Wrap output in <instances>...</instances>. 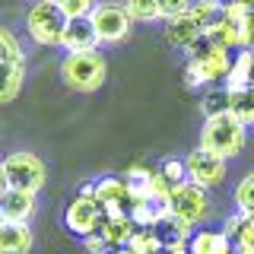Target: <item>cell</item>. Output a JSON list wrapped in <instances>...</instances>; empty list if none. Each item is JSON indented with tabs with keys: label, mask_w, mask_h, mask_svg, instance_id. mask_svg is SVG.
I'll use <instances>...</instances> for the list:
<instances>
[{
	"label": "cell",
	"mask_w": 254,
	"mask_h": 254,
	"mask_svg": "<svg viewBox=\"0 0 254 254\" xmlns=\"http://www.w3.org/2000/svg\"><path fill=\"white\" fill-rule=\"evenodd\" d=\"M79 197H95V181H86V185L79 188Z\"/></svg>",
	"instance_id": "obj_37"
},
{
	"label": "cell",
	"mask_w": 254,
	"mask_h": 254,
	"mask_svg": "<svg viewBox=\"0 0 254 254\" xmlns=\"http://www.w3.org/2000/svg\"><path fill=\"white\" fill-rule=\"evenodd\" d=\"M245 143H248V127L242 121H235L229 111L206 115V121L200 127V149L229 162V159L245 153Z\"/></svg>",
	"instance_id": "obj_2"
},
{
	"label": "cell",
	"mask_w": 254,
	"mask_h": 254,
	"mask_svg": "<svg viewBox=\"0 0 254 254\" xmlns=\"http://www.w3.org/2000/svg\"><path fill=\"white\" fill-rule=\"evenodd\" d=\"M0 61H26L22 42L6 26H0Z\"/></svg>",
	"instance_id": "obj_25"
},
{
	"label": "cell",
	"mask_w": 254,
	"mask_h": 254,
	"mask_svg": "<svg viewBox=\"0 0 254 254\" xmlns=\"http://www.w3.org/2000/svg\"><path fill=\"white\" fill-rule=\"evenodd\" d=\"M64 13L58 10L54 0H35L26 10V32L35 45L42 48H61V35H64Z\"/></svg>",
	"instance_id": "obj_6"
},
{
	"label": "cell",
	"mask_w": 254,
	"mask_h": 254,
	"mask_svg": "<svg viewBox=\"0 0 254 254\" xmlns=\"http://www.w3.org/2000/svg\"><path fill=\"white\" fill-rule=\"evenodd\" d=\"M232 254H254V222H245L242 232L232 238Z\"/></svg>",
	"instance_id": "obj_29"
},
{
	"label": "cell",
	"mask_w": 254,
	"mask_h": 254,
	"mask_svg": "<svg viewBox=\"0 0 254 254\" xmlns=\"http://www.w3.org/2000/svg\"><path fill=\"white\" fill-rule=\"evenodd\" d=\"M102 219H105V216H102L99 200H95V197H79V194L67 203V213H64V226H67V232H73L79 238L99 232Z\"/></svg>",
	"instance_id": "obj_9"
},
{
	"label": "cell",
	"mask_w": 254,
	"mask_h": 254,
	"mask_svg": "<svg viewBox=\"0 0 254 254\" xmlns=\"http://www.w3.org/2000/svg\"><path fill=\"white\" fill-rule=\"evenodd\" d=\"M203 115H219V111H229V89H213L203 95Z\"/></svg>",
	"instance_id": "obj_27"
},
{
	"label": "cell",
	"mask_w": 254,
	"mask_h": 254,
	"mask_svg": "<svg viewBox=\"0 0 254 254\" xmlns=\"http://www.w3.org/2000/svg\"><path fill=\"white\" fill-rule=\"evenodd\" d=\"M124 3V10L130 13V19H137V22H156V19H162L159 16V3L156 0H121Z\"/></svg>",
	"instance_id": "obj_22"
},
{
	"label": "cell",
	"mask_w": 254,
	"mask_h": 254,
	"mask_svg": "<svg viewBox=\"0 0 254 254\" xmlns=\"http://www.w3.org/2000/svg\"><path fill=\"white\" fill-rule=\"evenodd\" d=\"M162 232L159 229H137V232L130 235V242H127V248L130 254H159L162 251Z\"/></svg>",
	"instance_id": "obj_20"
},
{
	"label": "cell",
	"mask_w": 254,
	"mask_h": 254,
	"mask_svg": "<svg viewBox=\"0 0 254 254\" xmlns=\"http://www.w3.org/2000/svg\"><path fill=\"white\" fill-rule=\"evenodd\" d=\"M226 159L206 153V149H190V153L185 156V178L190 181V185L210 190V188H219L222 181H226Z\"/></svg>",
	"instance_id": "obj_8"
},
{
	"label": "cell",
	"mask_w": 254,
	"mask_h": 254,
	"mask_svg": "<svg viewBox=\"0 0 254 254\" xmlns=\"http://www.w3.org/2000/svg\"><path fill=\"white\" fill-rule=\"evenodd\" d=\"M188 13L200 22V29H206V26H213V22L222 16V0H190Z\"/></svg>",
	"instance_id": "obj_21"
},
{
	"label": "cell",
	"mask_w": 254,
	"mask_h": 254,
	"mask_svg": "<svg viewBox=\"0 0 254 254\" xmlns=\"http://www.w3.org/2000/svg\"><path fill=\"white\" fill-rule=\"evenodd\" d=\"M188 254H232V242L222 229H194L188 238Z\"/></svg>",
	"instance_id": "obj_15"
},
{
	"label": "cell",
	"mask_w": 254,
	"mask_h": 254,
	"mask_svg": "<svg viewBox=\"0 0 254 254\" xmlns=\"http://www.w3.org/2000/svg\"><path fill=\"white\" fill-rule=\"evenodd\" d=\"M162 206L172 213V216L185 219L188 226H200V222L210 216V210H213L210 194H206L203 188L190 185L188 178L181 181V185H172V194H169V200H165Z\"/></svg>",
	"instance_id": "obj_7"
},
{
	"label": "cell",
	"mask_w": 254,
	"mask_h": 254,
	"mask_svg": "<svg viewBox=\"0 0 254 254\" xmlns=\"http://www.w3.org/2000/svg\"><path fill=\"white\" fill-rule=\"evenodd\" d=\"M54 3L64 13V19H86L99 0H54Z\"/></svg>",
	"instance_id": "obj_26"
},
{
	"label": "cell",
	"mask_w": 254,
	"mask_h": 254,
	"mask_svg": "<svg viewBox=\"0 0 254 254\" xmlns=\"http://www.w3.org/2000/svg\"><path fill=\"white\" fill-rule=\"evenodd\" d=\"M232 200H235V210H242V213H251V210H254V172H248V175H245V178L235 185Z\"/></svg>",
	"instance_id": "obj_24"
},
{
	"label": "cell",
	"mask_w": 254,
	"mask_h": 254,
	"mask_svg": "<svg viewBox=\"0 0 254 254\" xmlns=\"http://www.w3.org/2000/svg\"><path fill=\"white\" fill-rule=\"evenodd\" d=\"M32 242L29 222H0V254H29Z\"/></svg>",
	"instance_id": "obj_14"
},
{
	"label": "cell",
	"mask_w": 254,
	"mask_h": 254,
	"mask_svg": "<svg viewBox=\"0 0 254 254\" xmlns=\"http://www.w3.org/2000/svg\"><path fill=\"white\" fill-rule=\"evenodd\" d=\"M149 175H153V169H149V165H130L124 178L130 181V185H146V178H149Z\"/></svg>",
	"instance_id": "obj_35"
},
{
	"label": "cell",
	"mask_w": 254,
	"mask_h": 254,
	"mask_svg": "<svg viewBox=\"0 0 254 254\" xmlns=\"http://www.w3.org/2000/svg\"><path fill=\"white\" fill-rule=\"evenodd\" d=\"M61 48L64 51H99V38L89 26V19H67L61 35Z\"/></svg>",
	"instance_id": "obj_13"
},
{
	"label": "cell",
	"mask_w": 254,
	"mask_h": 254,
	"mask_svg": "<svg viewBox=\"0 0 254 254\" xmlns=\"http://www.w3.org/2000/svg\"><path fill=\"white\" fill-rule=\"evenodd\" d=\"M245 222H248V216H245V213H242V210H235V213H232V216H229V219H226V226H222V235H226V238H229V242H232V238H235L238 232H242V226H245Z\"/></svg>",
	"instance_id": "obj_32"
},
{
	"label": "cell",
	"mask_w": 254,
	"mask_h": 254,
	"mask_svg": "<svg viewBox=\"0 0 254 254\" xmlns=\"http://www.w3.org/2000/svg\"><path fill=\"white\" fill-rule=\"evenodd\" d=\"M159 172H162L172 185H181V181H185V159H165V162L159 165Z\"/></svg>",
	"instance_id": "obj_30"
},
{
	"label": "cell",
	"mask_w": 254,
	"mask_h": 254,
	"mask_svg": "<svg viewBox=\"0 0 254 254\" xmlns=\"http://www.w3.org/2000/svg\"><path fill=\"white\" fill-rule=\"evenodd\" d=\"M137 232V226L130 222V216H115V219H102L99 226V235L105 238L108 251L111 248H127V242H130V235Z\"/></svg>",
	"instance_id": "obj_19"
},
{
	"label": "cell",
	"mask_w": 254,
	"mask_h": 254,
	"mask_svg": "<svg viewBox=\"0 0 254 254\" xmlns=\"http://www.w3.org/2000/svg\"><path fill=\"white\" fill-rule=\"evenodd\" d=\"M254 79V48H238L232 54V67H229L222 89H242Z\"/></svg>",
	"instance_id": "obj_17"
},
{
	"label": "cell",
	"mask_w": 254,
	"mask_h": 254,
	"mask_svg": "<svg viewBox=\"0 0 254 254\" xmlns=\"http://www.w3.org/2000/svg\"><path fill=\"white\" fill-rule=\"evenodd\" d=\"M245 3H248V10H251V13H254V0H245Z\"/></svg>",
	"instance_id": "obj_40"
},
{
	"label": "cell",
	"mask_w": 254,
	"mask_h": 254,
	"mask_svg": "<svg viewBox=\"0 0 254 254\" xmlns=\"http://www.w3.org/2000/svg\"><path fill=\"white\" fill-rule=\"evenodd\" d=\"M248 16H251V10H248V3H245V0H222V19L242 26Z\"/></svg>",
	"instance_id": "obj_28"
},
{
	"label": "cell",
	"mask_w": 254,
	"mask_h": 254,
	"mask_svg": "<svg viewBox=\"0 0 254 254\" xmlns=\"http://www.w3.org/2000/svg\"><path fill=\"white\" fill-rule=\"evenodd\" d=\"M245 216H248V222H254V210H251V213H245Z\"/></svg>",
	"instance_id": "obj_41"
},
{
	"label": "cell",
	"mask_w": 254,
	"mask_h": 254,
	"mask_svg": "<svg viewBox=\"0 0 254 254\" xmlns=\"http://www.w3.org/2000/svg\"><path fill=\"white\" fill-rule=\"evenodd\" d=\"M86 19H89L99 45H121V42H127V35H130V29H133L130 13H127L124 3H118V0H99Z\"/></svg>",
	"instance_id": "obj_5"
},
{
	"label": "cell",
	"mask_w": 254,
	"mask_h": 254,
	"mask_svg": "<svg viewBox=\"0 0 254 254\" xmlns=\"http://www.w3.org/2000/svg\"><path fill=\"white\" fill-rule=\"evenodd\" d=\"M156 3H159V16H162V19H172V16L188 13L190 0H156Z\"/></svg>",
	"instance_id": "obj_31"
},
{
	"label": "cell",
	"mask_w": 254,
	"mask_h": 254,
	"mask_svg": "<svg viewBox=\"0 0 254 254\" xmlns=\"http://www.w3.org/2000/svg\"><path fill=\"white\" fill-rule=\"evenodd\" d=\"M35 197L38 194L6 188L3 197H0V219L3 222H29L32 216H35Z\"/></svg>",
	"instance_id": "obj_11"
},
{
	"label": "cell",
	"mask_w": 254,
	"mask_h": 254,
	"mask_svg": "<svg viewBox=\"0 0 254 254\" xmlns=\"http://www.w3.org/2000/svg\"><path fill=\"white\" fill-rule=\"evenodd\" d=\"M26 83V61H0V105L16 102Z\"/></svg>",
	"instance_id": "obj_16"
},
{
	"label": "cell",
	"mask_w": 254,
	"mask_h": 254,
	"mask_svg": "<svg viewBox=\"0 0 254 254\" xmlns=\"http://www.w3.org/2000/svg\"><path fill=\"white\" fill-rule=\"evenodd\" d=\"M0 222H3V219H0Z\"/></svg>",
	"instance_id": "obj_42"
},
{
	"label": "cell",
	"mask_w": 254,
	"mask_h": 254,
	"mask_svg": "<svg viewBox=\"0 0 254 254\" xmlns=\"http://www.w3.org/2000/svg\"><path fill=\"white\" fill-rule=\"evenodd\" d=\"M143 188H146L149 200H153V203H159V206H162L165 200H169V194H172V181L165 178V175L159 172V169H153V175L146 178V185H143Z\"/></svg>",
	"instance_id": "obj_23"
},
{
	"label": "cell",
	"mask_w": 254,
	"mask_h": 254,
	"mask_svg": "<svg viewBox=\"0 0 254 254\" xmlns=\"http://www.w3.org/2000/svg\"><path fill=\"white\" fill-rule=\"evenodd\" d=\"M238 45H242V48H254V13L238 26Z\"/></svg>",
	"instance_id": "obj_33"
},
{
	"label": "cell",
	"mask_w": 254,
	"mask_h": 254,
	"mask_svg": "<svg viewBox=\"0 0 254 254\" xmlns=\"http://www.w3.org/2000/svg\"><path fill=\"white\" fill-rule=\"evenodd\" d=\"M108 76V61L102 51H70L61 61V79L73 92H95Z\"/></svg>",
	"instance_id": "obj_3"
},
{
	"label": "cell",
	"mask_w": 254,
	"mask_h": 254,
	"mask_svg": "<svg viewBox=\"0 0 254 254\" xmlns=\"http://www.w3.org/2000/svg\"><path fill=\"white\" fill-rule=\"evenodd\" d=\"M108 254H130V248H111Z\"/></svg>",
	"instance_id": "obj_39"
},
{
	"label": "cell",
	"mask_w": 254,
	"mask_h": 254,
	"mask_svg": "<svg viewBox=\"0 0 254 254\" xmlns=\"http://www.w3.org/2000/svg\"><path fill=\"white\" fill-rule=\"evenodd\" d=\"M229 115L245 127H254V79L242 89H229Z\"/></svg>",
	"instance_id": "obj_18"
},
{
	"label": "cell",
	"mask_w": 254,
	"mask_h": 254,
	"mask_svg": "<svg viewBox=\"0 0 254 254\" xmlns=\"http://www.w3.org/2000/svg\"><path fill=\"white\" fill-rule=\"evenodd\" d=\"M83 248H86V254H108V245H105V238H102L99 232L86 235L83 238Z\"/></svg>",
	"instance_id": "obj_34"
},
{
	"label": "cell",
	"mask_w": 254,
	"mask_h": 254,
	"mask_svg": "<svg viewBox=\"0 0 254 254\" xmlns=\"http://www.w3.org/2000/svg\"><path fill=\"white\" fill-rule=\"evenodd\" d=\"M188 67H185V83L190 89H200V86H213L222 83L232 67V51L229 48H219L213 42L200 38L194 48H188Z\"/></svg>",
	"instance_id": "obj_1"
},
{
	"label": "cell",
	"mask_w": 254,
	"mask_h": 254,
	"mask_svg": "<svg viewBox=\"0 0 254 254\" xmlns=\"http://www.w3.org/2000/svg\"><path fill=\"white\" fill-rule=\"evenodd\" d=\"M3 190H6V178H3V169H0V197H3Z\"/></svg>",
	"instance_id": "obj_38"
},
{
	"label": "cell",
	"mask_w": 254,
	"mask_h": 254,
	"mask_svg": "<svg viewBox=\"0 0 254 254\" xmlns=\"http://www.w3.org/2000/svg\"><path fill=\"white\" fill-rule=\"evenodd\" d=\"M165 38H169L172 48L188 51V48H194V45L203 38V29H200V22H197L190 13H181V16L165 19Z\"/></svg>",
	"instance_id": "obj_10"
},
{
	"label": "cell",
	"mask_w": 254,
	"mask_h": 254,
	"mask_svg": "<svg viewBox=\"0 0 254 254\" xmlns=\"http://www.w3.org/2000/svg\"><path fill=\"white\" fill-rule=\"evenodd\" d=\"M127 197H130V181L118 178V175H105V178L95 181V200H99L102 210L115 206V210L127 213Z\"/></svg>",
	"instance_id": "obj_12"
},
{
	"label": "cell",
	"mask_w": 254,
	"mask_h": 254,
	"mask_svg": "<svg viewBox=\"0 0 254 254\" xmlns=\"http://www.w3.org/2000/svg\"><path fill=\"white\" fill-rule=\"evenodd\" d=\"M0 169H3L6 188L16 190H29V194H38L48 181V169L42 162V156L29 153V149H13L0 159Z\"/></svg>",
	"instance_id": "obj_4"
},
{
	"label": "cell",
	"mask_w": 254,
	"mask_h": 254,
	"mask_svg": "<svg viewBox=\"0 0 254 254\" xmlns=\"http://www.w3.org/2000/svg\"><path fill=\"white\" fill-rule=\"evenodd\" d=\"M162 251H165V254H188V245H185V242H165Z\"/></svg>",
	"instance_id": "obj_36"
}]
</instances>
